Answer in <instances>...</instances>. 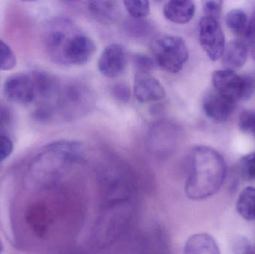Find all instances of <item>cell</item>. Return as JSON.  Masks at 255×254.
<instances>
[{
    "instance_id": "obj_9",
    "label": "cell",
    "mask_w": 255,
    "mask_h": 254,
    "mask_svg": "<svg viewBox=\"0 0 255 254\" xmlns=\"http://www.w3.org/2000/svg\"><path fill=\"white\" fill-rule=\"evenodd\" d=\"M127 64L128 56L125 48L119 44H111L100 55L99 70L106 77L115 79L125 72Z\"/></svg>"
},
{
    "instance_id": "obj_23",
    "label": "cell",
    "mask_w": 255,
    "mask_h": 254,
    "mask_svg": "<svg viewBox=\"0 0 255 254\" xmlns=\"http://www.w3.org/2000/svg\"><path fill=\"white\" fill-rule=\"evenodd\" d=\"M238 125L241 131L255 137V111L250 110L243 111L240 115Z\"/></svg>"
},
{
    "instance_id": "obj_19",
    "label": "cell",
    "mask_w": 255,
    "mask_h": 254,
    "mask_svg": "<svg viewBox=\"0 0 255 254\" xmlns=\"http://www.w3.org/2000/svg\"><path fill=\"white\" fill-rule=\"evenodd\" d=\"M249 20L247 13L241 9H232L228 12L226 16L228 28L238 36H244Z\"/></svg>"
},
{
    "instance_id": "obj_32",
    "label": "cell",
    "mask_w": 255,
    "mask_h": 254,
    "mask_svg": "<svg viewBox=\"0 0 255 254\" xmlns=\"http://www.w3.org/2000/svg\"><path fill=\"white\" fill-rule=\"evenodd\" d=\"M3 251V245L1 243V240H0V254H1Z\"/></svg>"
},
{
    "instance_id": "obj_1",
    "label": "cell",
    "mask_w": 255,
    "mask_h": 254,
    "mask_svg": "<svg viewBox=\"0 0 255 254\" xmlns=\"http://www.w3.org/2000/svg\"><path fill=\"white\" fill-rule=\"evenodd\" d=\"M226 175L227 167L221 154L208 146H196L189 160L186 196L193 201L210 198L221 189Z\"/></svg>"
},
{
    "instance_id": "obj_16",
    "label": "cell",
    "mask_w": 255,
    "mask_h": 254,
    "mask_svg": "<svg viewBox=\"0 0 255 254\" xmlns=\"http://www.w3.org/2000/svg\"><path fill=\"white\" fill-rule=\"evenodd\" d=\"M196 5L193 1H169L165 4L163 14L165 17L177 24H186L190 22L195 15Z\"/></svg>"
},
{
    "instance_id": "obj_30",
    "label": "cell",
    "mask_w": 255,
    "mask_h": 254,
    "mask_svg": "<svg viewBox=\"0 0 255 254\" xmlns=\"http://www.w3.org/2000/svg\"><path fill=\"white\" fill-rule=\"evenodd\" d=\"M128 254H160L157 251L154 250L145 240L140 245V247L136 253H130Z\"/></svg>"
},
{
    "instance_id": "obj_26",
    "label": "cell",
    "mask_w": 255,
    "mask_h": 254,
    "mask_svg": "<svg viewBox=\"0 0 255 254\" xmlns=\"http://www.w3.org/2000/svg\"><path fill=\"white\" fill-rule=\"evenodd\" d=\"M232 254H255L253 246L245 237H238L234 240Z\"/></svg>"
},
{
    "instance_id": "obj_28",
    "label": "cell",
    "mask_w": 255,
    "mask_h": 254,
    "mask_svg": "<svg viewBox=\"0 0 255 254\" xmlns=\"http://www.w3.org/2000/svg\"><path fill=\"white\" fill-rule=\"evenodd\" d=\"M112 95L120 102L127 103L130 99V88L125 84L115 85L112 89Z\"/></svg>"
},
{
    "instance_id": "obj_12",
    "label": "cell",
    "mask_w": 255,
    "mask_h": 254,
    "mask_svg": "<svg viewBox=\"0 0 255 254\" xmlns=\"http://www.w3.org/2000/svg\"><path fill=\"white\" fill-rule=\"evenodd\" d=\"M133 93L140 103L161 101L166 96L164 88L160 82L147 73H136L135 75Z\"/></svg>"
},
{
    "instance_id": "obj_24",
    "label": "cell",
    "mask_w": 255,
    "mask_h": 254,
    "mask_svg": "<svg viewBox=\"0 0 255 254\" xmlns=\"http://www.w3.org/2000/svg\"><path fill=\"white\" fill-rule=\"evenodd\" d=\"M133 63L137 70V73H149L156 66L155 61L153 58L141 53L133 55Z\"/></svg>"
},
{
    "instance_id": "obj_31",
    "label": "cell",
    "mask_w": 255,
    "mask_h": 254,
    "mask_svg": "<svg viewBox=\"0 0 255 254\" xmlns=\"http://www.w3.org/2000/svg\"><path fill=\"white\" fill-rule=\"evenodd\" d=\"M4 107L0 106V124L4 123L8 119V113Z\"/></svg>"
},
{
    "instance_id": "obj_22",
    "label": "cell",
    "mask_w": 255,
    "mask_h": 254,
    "mask_svg": "<svg viewBox=\"0 0 255 254\" xmlns=\"http://www.w3.org/2000/svg\"><path fill=\"white\" fill-rule=\"evenodd\" d=\"M239 169L244 179L255 182V152L248 154L241 158Z\"/></svg>"
},
{
    "instance_id": "obj_18",
    "label": "cell",
    "mask_w": 255,
    "mask_h": 254,
    "mask_svg": "<svg viewBox=\"0 0 255 254\" xmlns=\"http://www.w3.org/2000/svg\"><path fill=\"white\" fill-rule=\"evenodd\" d=\"M238 214L247 221H255V187H246L238 196L236 202Z\"/></svg>"
},
{
    "instance_id": "obj_10",
    "label": "cell",
    "mask_w": 255,
    "mask_h": 254,
    "mask_svg": "<svg viewBox=\"0 0 255 254\" xmlns=\"http://www.w3.org/2000/svg\"><path fill=\"white\" fill-rule=\"evenodd\" d=\"M4 92L10 101L21 104H29L36 97L32 78L23 73L13 75L7 79Z\"/></svg>"
},
{
    "instance_id": "obj_8",
    "label": "cell",
    "mask_w": 255,
    "mask_h": 254,
    "mask_svg": "<svg viewBox=\"0 0 255 254\" xmlns=\"http://www.w3.org/2000/svg\"><path fill=\"white\" fill-rule=\"evenodd\" d=\"M148 140L151 153L162 158L169 156L178 145V126L167 121L159 122L151 128Z\"/></svg>"
},
{
    "instance_id": "obj_25",
    "label": "cell",
    "mask_w": 255,
    "mask_h": 254,
    "mask_svg": "<svg viewBox=\"0 0 255 254\" xmlns=\"http://www.w3.org/2000/svg\"><path fill=\"white\" fill-rule=\"evenodd\" d=\"M244 37L249 52L255 61V11L253 12L251 18L249 20L248 26L246 30Z\"/></svg>"
},
{
    "instance_id": "obj_6",
    "label": "cell",
    "mask_w": 255,
    "mask_h": 254,
    "mask_svg": "<svg viewBox=\"0 0 255 254\" xmlns=\"http://www.w3.org/2000/svg\"><path fill=\"white\" fill-rule=\"evenodd\" d=\"M214 89L237 102L249 99L254 93L255 82L250 76H240L231 70H217L213 73Z\"/></svg>"
},
{
    "instance_id": "obj_20",
    "label": "cell",
    "mask_w": 255,
    "mask_h": 254,
    "mask_svg": "<svg viewBox=\"0 0 255 254\" xmlns=\"http://www.w3.org/2000/svg\"><path fill=\"white\" fill-rule=\"evenodd\" d=\"M124 3L128 13L133 19H143L149 14L150 4L148 1L127 0Z\"/></svg>"
},
{
    "instance_id": "obj_4",
    "label": "cell",
    "mask_w": 255,
    "mask_h": 254,
    "mask_svg": "<svg viewBox=\"0 0 255 254\" xmlns=\"http://www.w3.org/2000/svg\"><path fill=\"white\" fill-rule=\"evenodd\" d=\"M150 50L156 64L169 73H179L188 61V48L185 41L178 36H157L151 42Z\"/></svg>"
},
{
    "instance_id": "obj_5",
    "label": "cell",
    "mask_w": 255,
    "mask_h": 254,
    "mask_svg": "<svg viewBox=\"0 0 255 254\" xmlns=\"http://www.w3.org/2000/svg\"><path fill=\"white\" fill-rule=\"evenodd\" d=\"M58 102L66 119L73 120L83 117L93 110L96 96L88 85L75 82L62 89Z\"/></svg>"
},
{
    "instance_id": "obj_2",
    "label": "cell",
    "mask_w": 255,
    "mask_h": 254,
    "mask_svg": "<svg viewBox=\"0 0 255 254\" xmlns=\"http://www.w3.org/2000/svg\"><path fill=\"white\" fill-rule=\"evenodd\" d=\"M45 46L51 59L62 65L87 64L97 50L94 40L67 19L52 25L46 36Z\"/></svg>"
},
{
    "instance_id": "obj_27",
    "label": "cell",
    "mask_w": 255,
    "mask_h": 254,
    "mask_svg": "<svg viewBox=\"0 0 255 254\" xmlns=\"http://www.w3.org/2000/svg\"><path fill=\"white\" fill-rule=\"evenodd\" d=\"M223 1H205L203 4L205 16L219 21L223 9Z\"/></svg>"
},
{
    "instance_id": "obj_15",
    "label": "cell",
    "mask_w": 255,
    "mask_h": 254,
    "mask_svg": "<svg viewBox=\"0 0 255 254\" xmlns=\"http://www.w3.org/2000/svg\"><path fill=\"white\" fill-rule=\"evenodd\" d=\"M88 9L91 15L103 24L115 23L121 16V5L116 1H89Z\"/></svg>"
},
{
    "instance_id": "obj_11",
    "label": "cell",
    "mask_w": 255,
    "mask_h": 254,
    "mask_svg": "<svg viewBox=\"0 0 255 254\" xmlns=\"http://www.w3.org/2000/svg\"><path fill=\"white\" fill-rule=\"evenodd\" d=\"M235 104L236 102L214 89L204 97L202 107L208 118L221 123L229 119L235 110Z\"/></svg>"
},
{
    "instance_id": "obj_3",
    "label": "cell",
    "mask_w": 255,
    "mask_h": 254,
    "mask_svg": "<svg viewBox=\"0 0 255 254\" xmlns=\"http://www.w3.org/2000/svg\"><path fill=\"white\" fill-rule=\"evenodd\" d=\"M88 150L83 143L61 140L48 145L37 161L39 173L47 183L59 180L73 167L86 162Z\"/></svg>"
},
{
    "instance_id": "obj_21",
    "label": "cell",
    "mask_w": 255,
    "mask_h": 254,
    "mask_svg": "<svg viewBox=\"0 0 255 254\" xmlns=\"http://www.w3.org/2000/svg\"><path fill=\"white\" fill-rule=\"evenodd\" d=\"M16 58L11 48L0 40V70L7 71L14 68Z\"/></svg>"
},
{
    "instance_id": "obj_13",
    "label": "cell",
    "mask_w": 255,
    "mask_h": 254,
    "mask_svg": "<svg viewBox=\"0 0 255 254\" xmlns=\"http://www.w3.org/2000/svg\"><path fill=\"white\" fill-rule=\"evenodd\" d=\"M31 78L34 82L36 96L39 95L48 101H59L63 88L58 78L46 71L34 72Z\"/></svg>"
},
{
    "instance_id": "obj_17",
    "label": "cell",
    "mask_w": 255,
    "mask_h": 254,
    "mask_svg": "<svg viewBox=\"0 0 255 254\" xmlns=\"http://www.w3.org/2000/svg\"><path fill=\"white\" fill-rule=\"evenodd\" d=\"M184 254H221V252L212 236L206 233H199L187 239Z\"/></svg>"
},
{
    "instance_id": "obj_29",
    "label": "cell",
    "mask_w": 255,
    "mask_h": 254,
    "mask_svg": "<svg viewBox=\"0 0 255 254\" xmlns=\"http://www.w3.org/2000/svg\"><path fill=\"white\" fill-rule=\"evenodd\" d=\"M13 150V142L4 134H0V163L7 159Z\"/></svg>"
},
{
    "instance_id": "obj_33",
    "label": "cell",
    "mask_w": 255,
    "mask_h": 254,
    "mask_svg": "<svg viewBox=\"0 0 255 254\" xmlns=\"http://www.w3.org/2000/svg\"><path fill=\"white\" fill-rule=\"evenodd\" d=\"M253 249H254V252H255V246H253Z\"/></svg>"
},
{
    "instance_id": "obj_14",
    "label": "cell",
    "mask_w": 255,
    "mask_h": 254,
    "mask_svg": "<svg viewBox=\"0 0 255 254\" xmlns=\"http://www.w3.org/2000/svg\"><path fill=\"white\" fill-rule=\"evenodd\" d=\"M249 49L247 43L241 39H235L229 42L222 55V61L226 70H235L246 64Z\"/></svg>"
},
{
    "instance_id": "obj_7",
    "label": "cell",
    "mask_w": 255,
    "mask_h": 254,
    "mask_svg": "<svg viewBox=\"0 0 255 254\" xmlns=\"http://www.w3.org/2000/svg\"><path fill=\"white\" fill-rule=\"evenodd\" d=\"M199 30L201 46L210 59L216 61L221 58L226 41L219 21L204 16L199 21Z\"/></svg>"
}]
</instances>
